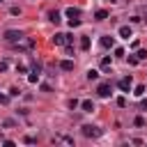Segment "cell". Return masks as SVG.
Here are the masks:
<instances>
[{"instance_id":"obj_1","label":"cell","mask_w":147,"mask_h":147,"mask_svg":"<svg viewBox=\"0 0 147 147\" xmlns=\"http://www.w3.org/2000/svg\"><path fill=\"white\" fill-rule=\"evenodd\" d=\"M23 39V32L21 30H7L5 32V41H9V44H18Z\"/></svg>"},{"instance_id":"obj_2","label":"cell","mask_w":147,"mask_h":147,"mask_svg":"<svg viewBox=\"0 0 147 147\" xmlns=\"http://www.w3.org/2000/svg\"><path fill=\"white\" fill-rule=\"evenodd\" d=\"M83 136L85 138H99L101 136V129L99 126H92V124H85L83 126Z\"/></svg>"},{"instance_id":"obj_3","label":"cell","mask_w":147,"mask_h":147,"mask_svg":"<svg viewBox=\"0 0 147 147\" xmlns=\"http://www.w3.org/2000/svg\"><path fill=\"white\" fill-rule=\"evenodd\" d=\"M131 85H133L131 76H124V78L119 80V90H122V92H131Z\"/></svg>"},{"instance_id":"obj_4","label":"cell","mask_w":147,"mask_h":147,"mask_svg":"<svg viewBox=\"0 0 147 147\" xmlns=\"http://www.w3.org/2000/svg\"><path fill=\"white\" fill-rule=\"evenodd\" d=\"M101 46H103V48H113V46H115V37L103 34V37H101Z\"/></svg>"},{"instance_id":"obj_5","label":"cell","mask_w":147,"mask_h":147,"mask_svg":"<svg viewBox=\"0 0 147 147\" xmlns=\"http://www.w3.org/2000/svg\"><path fill=\"white\" fill-rule=\"evenodd\" d=\"M96 92H99V96H103V99H108V96H110V85H108V83H101Z\"/></svg>"},{"instance_id":"obj_6","label":"cell","mask_w":147,"mask_h":147,"mask_svg":"<svg viewBox=\"0 0 147 147\" xmlns=\"http://www.w3.org/2000/svg\"><path fill=\"white\" fill-rule=\"evenodd\" d=\"M64 14H67L69 18H78V16H80V9H78V7H67Z\"/></svg>"},{"instance_id":"obj_7","label":"cell","mask_w":147,"mask_h":147,"mask_svg":"<svg viewBox=\"0 0 147 147\" xmlns=\"http://www.w3.org/2000/svg\"><path fill=\"white\" fill-rule=\"evenodd\" d=\"M117 34H119V37H124V39H129L133 32H131V28H129V25H122V28L117 30Z\"/></svg>"},{"instance_id":"obj_8","label":"cell","mask_w":147,"mask_h":147,"mask_svg":"<svg viewBox=\"0 0 147 147\" xmlns=\"http://www.w3.org/2000/svg\"><path fill=\"white\" fill-rule=\"evenodd\" d=\"M60 69H62V71H74V62H71V60H62V62H60Z\"/></svg>"},{"instance_id":"obj_9","label":"cell","mask_w":147,"mask_h":147,"mask_svg":"<svg viewBox=\"0 0 147 147\" xmlns=\"http://www.w3.org/2000/svg\"><path fill=\"white\" fill-rule=\"evenodd\" d=\"M80 108H83L85 113H92V110H94V103H92L90 99H85V101H80Z\"/></svg>"},{"instance_id":"obj_10","label":"cell","mask_w":147,"mask_h":147,"mask_svg":"<svg viewBox=\"0 0 147 147\" xmlns=\"http://www.w3.org/2000/svg\"><path fill=\"white\" fill-rule=\"evenodd\" d=\"M51 41H53L55 46H62V44H64V34H62V32H57V34H53V39H51Z\"/></svg>"},{"instance_id":"obj_11","label":"cell","mask_w":147,"mask_h":147,"mask_svg":"<svg viewBox=\"0 0 147 147\" xmlns=\"http://www.w3.org/2000/svg\"><path fill=\"white\" fill-rule=\"evenodd\" d=\"M48 21H53V23H60V11H57V9L48 11Z\"/></svg>"},{"instance_id":"obj_12","label":"cell","mask_w":147,"mask_h":147,"mask_svg":"<svg viewBox=\"0 0 147 147\" xmlns=\"http://www.w3.org/2000/svg\"><path fill=\"white\" fill-rule=\"evenodd\" d=\"M94 18H96V21H106V18H108V11H106V9H99V11L94 14Z\"/></svg>"},{"instance_id":"obj_13","label":"cell","mask_w":147,"mask_h":147,"mask_svg":"<svg viewBox=\"0 0 147 147\" xmlns=\"http://www.w3.org/2000/svg\"><path fill=\"white\" fill-rule=\"evenodd\" d=\"M90 44H92V41H90V37H80V48H83V51H87V48H90Z\"/></svg>"},{"instance_id":"obj_14","label":"cell","mask_w":147,"mask_h":147,"mask_svg":"<svg viewBox=\"0 0 147 147\" xmlns=\"http://www.w3.org/2000/svg\"><path fill=\"white\" fill-rule=\"evenodd\" d=\"M87 78H90V80H96V78H99V71H96V69H90V71H87Z\"/></svg>"},{"instance_id":"obj_15","label":"cell","mask_w":147,"mask_h":147,"mask_svg":"<svg viewBox=\"0 0 147 147\" xmlns=\"http://www.w3.org/2000/svg\"><path fill=\"white\" fill-rule=\"evenodd\" d=\"M39 80V71H32L30 76H28V83H37Z\"/></svg>"},{"instance_id":"obj_16","label":"cell","mask_w":147,"mask_h":147,"mask_svg":"<svg viewBox=\"0 0 147 147\" xmlns=\"http://www.w3.org/2000/svg\"><path fill=\"white\" fill-rule=\"evenodd\" d=\"M133 94H136V96H142V94H145V85H138V87L133 90Z\"/></svg>"},{"instance_id":"obj_17","label":"cell","mask_w":147,"mask_h":147,"mask_svg":"<svg viewBox=\"0 0 147 147\" xmlns=\"http://www.w3.org/2000/svg\"><path fill=\"white\" fill-rule=\"evenodd\" d=\"M69 25H71V28H78V25H80V18H69Z\"/></svg>"},{"instance_id":"obj_18","label":"cell","mask_w":147,"mask_h":147,"mask_svg":"<svg viewBox=\"0 0 147 147\" xmlns=\"http://www.w3.org/2000/svg\"><path fill=\"white\" fill-rule=\"evenodd\" d=\"M117 106L124 108V106H126V99H124V96H117Z\"/></svg>"},{"instance_id":"obj_19","label":"cell","mask_w":147,"mask_h":147,"mask_svg":"<svg viewBox=\"0 0 147 147\" xmlns=\"http://www.w3.org/2000/svg\"><path fill=\"white\" fill-rule=\"evenodd\" d=\"M78 106H80L78 99H71V101H69V108H78Z\"/></svg>"},{"instance_id":"obj_20","label":"cell","mask_w":147,"mask_h":147,"mask_svg":"<svg viewBox=\"0 0 147 147\" xmlns=\"http://www.w3.org/2000/svg\"><path fill=\"white\" fill-rule=\"evenodd\" d=\"M136 57H138V60H147V51H138Z\"/></svg>"},{"instance_id":"obj_21","label":"cell","mask_w":147,"mask_h":147,"mask_svg":"<svg viewBox=\"0 0 147 147\" xmlns=\"http://www.w3.org/2000/svg\"><path fill=\"white\" fill-rule=\"evenodd\" d=\"M9 14H11V16H18V14H21V9H18V7H11V9H9Z\"/></svg>"},{"instance_id":"obj_22","label":"cell","mask_w":147,"mask_h":147,"mask_svg":"<svg viewBox=\"0 0 147 147\" xmlns=\"http://www.w3.org/2000/svg\"><path fill=\"white\" fill-rule=\"evenodd\" d=\"M101 67H103V69L110 67V57H103V60H101Z\"/></svg>"},{"instance_id":"obj_23","label":"cell","mask_w":147,"mask_h":147,"mask_svg":"<svg viewBox=\"0 0 147 147\" xmlns=\"http://www.w3.org/2000/svg\"><path fill=\"white\" fill-rule=\"evenodd\" d=\"M9 94H11V96H18V94H21V90H18V87H11V90H9Z\"/></svg>"},{"instance_id":"obj_24","label":"cell","mask_w":147,"mask_h":147,"mask_svg":"<svg viewBox=\"0 0 147 147\" xmlns=\"http://www.w3.org/2000/svg\"><path fill=\"white\" fill-rule=\"evenodd\" d=\"M133 124H136V126H142V124H145V119H142V117H136V119H133Z\"/></svg>"},{"instance_id":"obj_25","label":"cell","mask_w":147,"mask_h":147,"mask_svg":"<svg viewBox=\"0 0 147 147\" xmlns=\"http://www.w3.org/2000/svg\"><path fill=\"white\" fill-rule=\"evenodd\" d=\"M129 64H138V57L136 55H129Z\"/></svg>"},{"instance_id":"obj_26","label":"cell","mask_w":147,"mask_h":147,"mask_svg":"<svg viewBox=\"0 0 147 147\" xmlns=\"http://www.w3.org/2000/svg\"><path fill=\"white\" fill-rule=\"evenodd\" d=\"M7 101H9V96L7 94H0V103H7Z\"/></svg>"},{"instance_id":"obj_27","label":"cell","mask_w":147,"mask_h":147,"mask_svg":"<svg viewBox=\"0 0 147 147\" xmlns=\"http://www.w3.org/2000/svg\"><path fill=\"white\" fill-rule=\"evenodd\" d=\"M0 71H7V62H0Z\"/></svg>"},{"instance_id":"obj_28","label":"cell","mask_w":147,"mask_h":147,"mask_svg":"<svg viewBox=\"0 0 147 147\" xmlns=\"http://www.w3.org/2000/svg\"><path fill=\"white\" fill-rule=\"evenodd\" d=\"M0 140H2V136H0Z\"/></svg>"},{"instance_id":"obj_29","label":"cell","mask_w":147,"mask_h":147,"mask_svg":"<svg viewBox=\"0 0 147 147\" xmlns=\"http://www.w3.org/2000/svg\"><path fill=\"white\" fill-rule=\"evenodd\" d=\"M0 2H2V0H0Z\"/></svg>"}]
</instances>
